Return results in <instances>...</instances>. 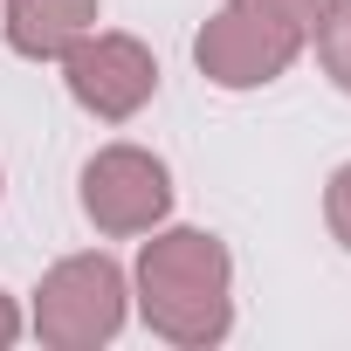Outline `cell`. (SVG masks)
Wrapping results in <instances>:
<instances>
[{
    "instance_id": "cell-2",
    "label": "cell",
    "mask_w": 351,
    "mask_h": 351,
    "mask_svg": "<svg viewBox=\"0 0 351 351\" xmlns=\"http://www.w3.org/2000/svg\"><path fill=\"white\" fill-rule=\"evenodd\" d=\"M124 310H131V276L97 248V255H62L35 282L28 324L49 351H97L124 330Z\"/></svg>"
},
{
    "instance_id": "cell-4",
    "label": "cell",
    "mask_w": 351,
    "mask_h": 351,
    "mask_svg": "<svg viewBox=\"0 0 351 351\" xmlns=\"http://www.w3.org/2000/svg\"><path fill=\"white\" fill-rule=\"evenodd\" d=\"M303 56V35L228 0L221 14H207V28L193 35V62L214 90H262L276 76H289V62Z\"/></svg>"
},
{
    "instance_id": "cell-10",
    "label": "cell",
    "mask_w": 351,
    "mask_h": 351,
    "mask_svg": "<svg viewBox=\"0 0 351 351\" xmlns=\"http://www.w3.org/2000/svg\"><path fill=\"white\" fill-rule=\"evenodd\" d=\"M14 337H21V310H14V296H8V289H0V351H8Z\"/></svg>"
},
{
    "instance_id": "cell-7",
    "label": "cell",
    "mask_w": 351,
    "mask_h": 351,
    "mask_svg": "<svg viewBox=\"0 0 351 351\" xmlns=\"http://www.w3.org/2000/svg\"><path fill=\"white\" fill-rule=\"evenodd\" d=\"M310 42H317V62H324V76L351 97V0H330L324 8V21L310 28Z\"/></svg>"
},
{
    "instance_id": "cell-1",
    "label": "cell",
    "mask_w": 351,
    "mask_h": 351,
    "mask_svg": "<svg viewBox=\"0 0 351 351\" xmlns=\"http://www.w3.org/2000/svg\"><path fill=\"white\" fill-rule=\"evenodd\" d=\"M138 317L172 351H207L234 330V255L207 228H152L131 269Z\"/></svg>"
},
{
    "instance_id": "cell-8",
    "label": "cell",
    "mask_w": 351,
    "mask_h": 351,
    "mask_svg": "<svg viewBox=\"0 0 351 351\" xmlns=\"http://www.w3.org/2000/svg\"><path fill=\"white\" fill-rule=\"evenodd\" d=\"M241 8H255V14H269V21H282V28H296V35L310 42V28L324 21L330 0H241Z\"/></svg>"
},
{
    "instance_id": "cell-5",
    "label": "cell",
    "mask_w": 351,
    "mask_h": 351,
    "mask_svg": "<svg viewBox=\"0 0 351 351\" xmlns=\"http://www.w3.org/2000/svg\"><path fill=\"white\" fill-rule=\"evenodd\" d=\"M62 83H69V97H76L90 117L124 124V117H138V110L158 97V56H152L138 35L90 28V35L62 56Z\"/></svg>"
},
{
    "instance_id": "cell-3",
    "label": "cell",
    "mask_w": 351,
    "mask_h": 351,
    "mask_svg": "<svg viewBox=\"0 0 351 351\" xmlns=\"http://www.w3.org/2000/svg\"><path fill=\"white\" fill-rule=\"evenodd\" d=\"M76 200H83V214H90L97 234L131 241V234L165 228V214H172V172H165V158L145 152V145H104V152L83 165Z\"/></svg>"
},
{
    "instance_id": "cell-9",
    "label": "cell",
    "mask_w": 351,
    "mask_h": 351,
    "mask_svg": "<svg viewBox=\"0 0 351 351\" xmlns=\"http://www.w3.org/2000/svg\"><path fill=\"white\" fill-rule=\"evenodd\" d=\"M324 221H330V234H337V248L351 255V158L330 172V186H324Z\"/></svg>"
},
{
    "instance_id": "cell-6",
    "label": "cell",
    "mask_w": 351,
    "mask_h": 351,
    "mask_svg": "<svg viewBox=\"0 0 351 351\" xmlns=\"http://www.w3.org/2000/svg\"><path fill=\"white\" fill-rule=\"evenodd\" d=\"M104 0H0V35L28 62H62L90 28Z\"/></svg>"
}]
</instances>
